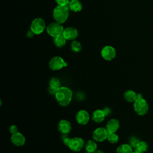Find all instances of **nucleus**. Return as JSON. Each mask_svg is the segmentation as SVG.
Listing matches in <instances>:
<instances>
[{"label":"nucleus","instance_id":"nucleus-13","mask_svg":"<svg viewBox=\"0 0 153 153\" xmlns=\"http://www.w3.org/2000/svg\"><path fill=\"white\" fill-rule=\"evenodd\" d=\"M57 127L59 131L62 134H68L72 128L70 122L66 120H60L58 124Z\"/></svg>","mask_w":153,"mask_h":153},{"label":"nucleus","instance_id":"nucleus-1","mask_svg":"<svg viewBox=\"0 0 153 153\" xmlns=\"http://www.w3.org/2000/svg\"><path fill=\"white\" fill-rule=\"evenodd\" d=\"M55 98L57 103L62 106H68L72 97L71 90L66 87H60L55 94Z\"/></svg>","mask_w":153,"mask_h":153},{"label":"nucleus","instance_id":"nucleus-23","mask_svg":"<svg viewBox=\"0 0 153 153\" xmlns=\"http://www.w3.org/2000/svg\"><path fill=\"white\" fill-rule=\"evenodd\" d=\"M71 49L72 50V51H74V52H76V53L79 52L82 49V45H81V43L77 41H72L71 44Z\"/></svg>","mask_w":153,"mask_h":153},{"label":"nucleus","instance_id":"nucleus-19","mask_svg":"<svg viewBox=\"0 0 153 153\" xmlns=\"http://www.w3.org/2000/svg\"><path fill=\"white\" fill-rule=\"evenodd\" d=\"M124 98L128 102H134L137 98V94L133 90H127L124 94Z\"/></svg>","mask_w":153,"mask_h":153},{"label":"nucleus","instance_id":"nucleus-17","mask_svg":"<svg viewBox=\"0 0 153 153\" xmlns=\"http://www.w3.org/2000/svg\"><path fill=\"white\" fill-rule=\"evenodd\" d=\"M69 10L74 12H79L82 8V5L79 0H71L68 4Z\"/></svg>","mask_w":153,"mask_h":153},{"label":"nucleus","instance_id":"nucleus-14","mask_svg":"<svg viewBox=\"0 0 153 153\" xmlns=\"http://www.w3.org/2000/svg\"><path fill=\"white\" fill-rule=\"evenodd\" d=\"M120 127V123L117 119H111L106 124V128L108 131L109 134L115 133Z\"/></svg>","mask_w":153,"mask_h":153},{"label":"nucleus","instance_id":"nucleus-16","mask_svg":"<svg viewBox=\"0 0 153 153\" xmlns=\"http://www.w3.org/2000/svg\"><path fill=\"white\" fill-rule=\"evenodd\" d=\"M105 116L103 109H97L93 112L92 120L97 123H100L104 120Z\"/></svg>","mask_w":153,"mask_h":153},{"label":"nucleus","instance_id":"nucleus-7","mask_svg":"<svg viewBox=\"0 0 153 153\" xmlns=\"http://www.w3.org/2000/svg\"><path fill=\"white\" fill-rule=\"evenodd\" d=\"M109 133L106 128L99 127L96 128L93 133V138L97 142H103L107 139Z\"/></svg>","mask_w":153,"mask_h":153},{"label":"nucleus","instance_id":"nucleus-3","mask_svg":"<svg viewBox=\"0 0 153 153\" xmlns=\"http://www.w3.org/2000/svg\"><path fill=\"white\" fill-rule=\"evenodd\" d=\"M133 107L136 113L140 116L145 115L149 110V105L147 101L143 97L141 93L137 94V98L134 102Z\"/></svg>","mask_w":153,"mask_h":153},{"label":"nucleus","instance_id":"nucleus-27","mask_svg":"<svg viewBox=\"0 0 153 153\" xmlns=\"http://www.w3.org/2000/svg\"><path fill=\"white\" fill-rule=\"evenodd\" d=\"M55 1L57 4L58 5L65 6V5H68L70 0H55Z\"/></svg>","mask_w":153,"mask_h":153},{"label":"nucleus","instance_id":"nucleus-25","mask_svg":"<svg viewBox=\"0 0 153 153\" xmlns=\"http://www.w3.org/2000/svg\"><path fill=\"white\" fill-rule=\"evenodd\" d=\"M61 139L63 143L66 146L69 145L70 141L71 140V139L69 137L68 134H62L61 136Z\"/></svg>","mask_w":153,"mask_h":153},{"label":"nucleus","instance_id":"nucleus-10","mask_svg":"<svg viewBox=\"0 0 153 153\" xmlns=\"http://www.w3.org/2000/svg\"><path fill=\"white\" fill-rule=\"evenodd\" d=\"M76 120L78 123L81 125H85L90 120V116L87 111L85 110L79 111L76 115Z\"/></svg>","mask_w":153,"mask_h":153},{"label":"nucleus","instance_id":"nucleus-32","mask_svg":"<svg viewBox=\"0 0 153 153\" xmlns=\"http://www.w3.org/2000/svg\"><path fill=\"white\" fill-rule=\"evenodd\" d=\"M132 153H140V152H137L136 151H133Z\"/></svg>","mask_w":153,"mask_h":153},{"label":"nucleus","instance_id":"nucleus-31","mask_svg":"<svg viewBox=\"0 0 153 153\" xmlns=\"http://www.w3.org/2000/svg\"><path fill=\"white\" fill-rule=\"evenodd\" d=\"M94 153H104V152L102 151H101V150H97Z\"/></svg>","mask_w":153,"mask_h":153},{"label":"nucleus","instance_id":"nucleus-26","mask_svg":"<svg viewBox=\"0 0 153 153\" xmlns=\"http://www.w3.org/2000/svg\"><path fill=\"white\" fill-rule=\"evenodd\" d=\"M140 142L139 139H137L136 137H131L130 139V145L132 148H135V147L136 146V145H137V143Z\"/></svg>","mask_w":153,"mask_h":153},{"label":"nucleus","instance_id":"nucleus-6","mask_svg":"<svg viewBox=\"0 0 153 153\" xmlns=\"http://www.w3.org/2000/svg\"><path fill=\"white\" fill-rule=\"evenodd\" d=\"M68 63L60 56H55L51 59L48 63L49 68L53 71H58L67 66Z\"/></svg>","mask_w":153,"mask_h":153},{"label":"nucleus","instance_id":"nucleus-2","mask_svg":"<svg viewBox=\"0 0 153 153\" xmlns=\"http://www.w3.org/2000/svg\"><path fill=\"white\" fill-rule=\"evenodd\" d=\"M69 8L68 5L62 6L57 5L53 10V16L54 19L56 22L59 23H65L69 16Z\"/></svg>","mask_w":153,"mask_h":153},{"label":"nucleus","instance_id":"nucleus-29","mask_svg":"<svg viewBox=\"0 0 153 153\" xmlns=\"http://www.w3.org/2000/svg\"><path fill=\"white\" fill-rule=\"evenodd\" d=\"M103 111L105 114L106 116H109L111 114V112H112V111H111V109L109 107H105L103 109Z\"/></svg>","mask_w":153,"mask_h":153},{"label":"nucleus","instance_id":"nucleus-15","mask_svg":"<svg viewBox=\"0 0 153 153\" xmlns=\"http://www.w3.org/2000/svg\"><path fill=\"white\" fill-rule=\"evenodd\" d=\"M60 87V81L56 78H53L49 82V87L48 88V91L51 94L55 95L57 90Z\"/></svg>","mask_w":153,"mask_h":153},{"label":"nucleus","instance_id":"nucleus-24","mask_svg":"<svg viewBox=\"0 0 153 153\" xmlns=\"http://www.w3.org/2000/svg\"><path fill=\"white\" fill-rule=\"evenodd\" d=\"M107 139L111 143H116L119 140V137L115 133H113L108 134Z\"/></svg>","mask_w":153,"mask_h":153},{"label":"nucleus","instance_id":"nucleus-11","mask_svg":"<svg viewBox=\"0 0 153 153\" xmlns=\"http://www.w3.org/2000/svg\"><path fill=\"white\" fill-rule=\"evenodd\" d=\"M78 35V30L74 27H68L64 29L63 35L66 38V40H74L75 39Z\"/></svg>","mask_w":153,"mask_h":153},{"label":"nucleus","instance_id":"nucleus-9","mask_svg":"<svg viewBox=\"0 0 153 153\" xmlns=\"http://www.w3.org/2000/svg\"><path fill=\"white\" fill-rule=\"evenodd\" d=\"M85 146L84 141L82 139L78 137H75L71 139L68 145L69 148L74 152H78Z\"/></svg>","mask_w":153,"mask_h":153},{"label":"nucleus","instance_id":"nucleus-33","mask_svg":"<svg viewBox=\"0 0 153 153\" xmlns=\"http://www.w3.org/2000/svg\"><path fill=\"white\" fill-rule=\"evenodd\" d=\"M85 153H90V152H85Z\"/></svg>","mask_w":153,"mask_h":153},{"label":"nucleus","instance_id":"nucleus-4","mask_svg":"<svg viewBox=\"0 0 153 153\" xmlns=\"http://www.w3.org/2000/svg\"><path fill=\"white\" fill-rule=\"evenodd\" d=\"M46 30L49 35L54 38L62 35L64 28L61 23L56 22L49 24L46 27Z\"/></svg>","mask_w":153,"mask_h":153},{"label":"nucleus","instance_id":"nucleus-8","mask_svg":"<svg viewBox=\"0 0 153 153\" xmlns=\"http://www.w3.org/2000/svg\"><path fill=\"white\" fill-rule=\"evenodd\" d=\"M101 55L105 60L108 61L112 60L116 56L115 49L111 45L105 46L101 50Z\"/></svg>","mask_w":153,"mask_h":153},{"label":"nucleus","instance_id":"nucleus-20","mask_svg":"<svg viewBox=\"0 0 153 153\" xmlns=\"http://www.w3.org/2000/svg\"><path fill=\"white\" fill-rule=\"evenodd\" d=\"M97 144L96 142L89 140L85 144V149L87 152L90 153H94L97 151Z\"/></svg>","mask_w":153,"mask_h":153},{"label":"nucleus","instance_id":"nucleus-22","mask_svg":"<svg viewBox=\"0 0 153 153\" xmlns=\"http://www.w3.org/2000/svg\"><path fill=\"white\" fill-rule=\"evenodd\" d=\"M149 148V146L148 143L144 141H140L136 146L135 147V151L140 152V153H143L148 151Z\"/></svg>","mask_w":153,"mask_h":153},{"label":"nucleus","instance_id":"nucleus-30","mask_svg":"<svg viewBox=\"0 0 153 153\" xmlns=\"http://www.w3.org/2000/svg\"><path fill=\"white\" fill-rule=\"evenodd\" d=\"M33 34H34V33H33L31 30H30V31H29V32H27V36H28L29 38H30V37H32V36H33Z\"/></svg>","mask_w":153,"mask_h":153},{"label":"nucleus","instance_id":"nucleus-18","mask_svg":"<svg viewBox=\"0 0 153 153\" xmlns=\"http://www.w3.org/2000/svg\"><path fill=\"white\" fill-rule=\"evenodd\" d=\"M132 147L130 146V144H122L120 145L117 150L116 152L117 153H132L133 152V149Z\"/></svg>","mask_w":153,"mask_h":153},{"label":"nucleus","instance_id":"nucleus-21","mask_svg":"<svg viewBox=\"0 0 153 153\" xmlns=\"http://www.w3.org/2000/svg\"><path fill=\"white\" fill-rule=\"evenodd\" d=\"M66 39L64 37L63 34L53 38V42L54 45L57 47H63L66 44Z\"/></svg>","mask_w":153,"mask_h":153},{"label":"nucleus","instance_id":"nucleus-5","mask_svg":"<svg viewBox=\"0 0 153 153\" xmlns=\"http://www.w3.org/2000/svg\"><path fill=\"white\" fill-rule=\"evenodd\" d=\"M45 29V22L42 18L35 19L31 23L30 30L35 35H39Z\"/></svg>","mask_w":153,"mask_h":153},{"label":"nucleus","instance_id":"nucleus-12","mask_svg":"<svg viewBox=\"0 0 153 153\" xmlns=\"http://www.w3.org/2000/svg\"><path fill=\"white\" fill-rule=\"evenodd\" d=\"M11 141L15 146H21L25 144L26 139L25 136L21 133L17 132L11 135Z\"/></svg>","mask_w":153,"mask_h":153},{"label":"nucleus","instance_id":"nucleus-28","mask_svg":"<svg viewBox=\"0 0 153 153\" xmlns=\"http://www.w3.org/2000/svg\"><path fill=\"white\" fill-rule=\"evenodd\" d=\"M10 131L13 134L18 132V128L16 125H12L10 127Z\"/></svg>","mask_w":153,"mask_h":153}]
</instances>
